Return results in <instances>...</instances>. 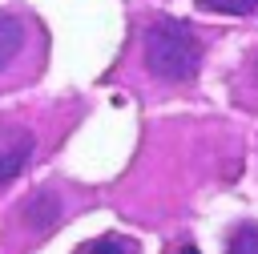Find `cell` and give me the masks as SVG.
Masks as SVG:
<instances>
[{
	"label": "cell",
	"mask_w": 258,
	"mask_h": 254,
	"mask_svg": "<svg viewBox=\"0 0 258 254\" xmlns=\"http://www.w3.org/2000/svg\"><path fill=\"white\" fill-rule=\"evenodd\" d=\"M145 69L161 81H194L202 65V40L185 20L153 16L145 28Z\"/></svg>",
	"instance_id": "cell-1"
},
{
	"label": "cell",
	"mask_w": 258,
	"mask_h": 254,
	"mask_svg": "<svg viewBox=\"0 0 258 254\" xmlns=\"http://www.w3.org/2000/svg\"><path fill=\"white\" fill-rule=\"evenodd\" d=\"M32 149H36V137L24 125H4L0 121V185H8L32 161Z\"/></svg>",
	"instance_id": "cell-2"
},
{
	"label": "cell",
	"mask_w": 258,
	"mask_h": 254,
	"mask_svg": "<svg viewBox=\"0 0 258 254\" xmlns=\"http://www.w3.org/2000/svg\"><path fill=\"white\" fill-rule=\"evenodd\" d=\"M56 218H60V202H56L52 189H36V194L24 202V222H28L32 230H48Z\"/></svg>",
	"instance_id": "cell-3"
},
{
	"label": "cell",
	"mask_w": 258,
	"mask_h": 254,
	"mask_svg": "<svg viewBox=\"0 0 258 254\" xmlns=\"http://www.w3.org/2000/svg\"><path fill=\"white\" fill-rule=\"evenodd\" d=\"M20 40H24V28H20V20L12 16V12H0V73L16 60V52H20Z\"/></svg>",
	"instance_id": "cell-4"
},
{
	"label": "cell",
	"mask_w": 258,
	"mask_h": 254,
	"mask_svg": "<svg viewBox=\"0 0 258 254\" xmlns=\"http://www.w3.org/2000/svg\"><path fill=\"white\" fill-rule=\"evenodd\" d=\"M73 254H133V242H129V238H117V234H105V238L81 242Z\"/></svg>",
	"instance_id": "cell-5"
},
{
	"label": "cell",
	"mask_w": 258,
	"mask_h": 254,
	"mask_svg": "<svg viewBox=\"0 0 258 254\" xmlns=\"http://www.w3.org/2000/svg\"><path fill=\"white\" fill-rule=\"evenodd\" d=\"M202 12H222V16H250L258 12V0H198Z\"/></svg>",
	"instance_id": "cell-6"
},
{
	"label": "cell",
	"mask_w": 258,
	"mask_h": 254,
	"mask_svg": "<svg viewBox=\"0 0 258 254\" xmlns=\"http://www.w3.org/2000/svg\"><path fill=\"white\" fill-rule=\"evenodd\" d=\"M226 254H258V226H238L230 234Z\"/></svg>",
	"instance_id": "cell-7"
},
{
	"label": "cell",
	"mask_w": 258,
	"mask_h": 254,
	"mask_svg": "<svg viewBox=\"0 0 258 254\" xmlns=\"http://www.w3.org/2000/svg\"><path fill=\"white\" fill-rule=\"evenodd\" d=\"M177 254H202V250H198V246H181Z\"/></svg>",
	"instance_id": "cell-8"
}]
</instances>
